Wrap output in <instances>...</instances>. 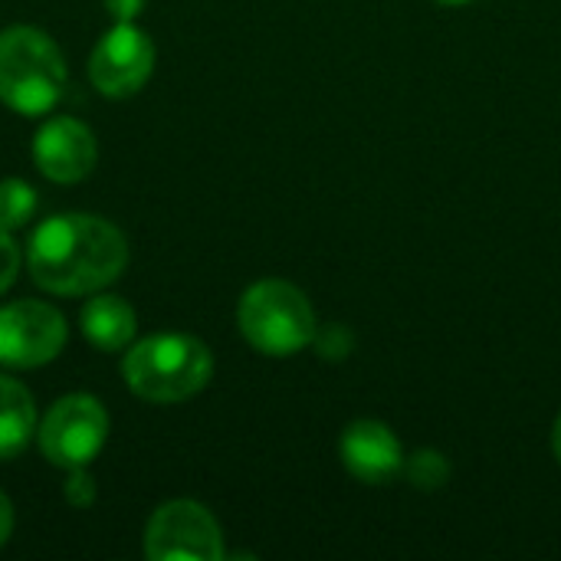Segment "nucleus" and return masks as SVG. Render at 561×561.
<instances>
[{"label":"nucleus","instance_id":"f257e3e1","mask_svg":"<svg viewBox=\"0 0 561 561\" xmlns=\"http://www.w3.org/2000/svg\"><path fill=\"white\" fill-rule=\"evenodd\" d=\"M26 266L36 286L56 296L102 293L128 266V243L118 227L92 214H59L36 227Z\"/></svg>","mask_w":561,"mask_h":561},{"label":"nucleus","instance_id":"f03ea898","mask_svg":"<svg viewBox=\"0 0 561 561\" xmlns=\"http://www.w3.org/2000/svg\"><path fill=\"white\" fill-rule=\"evenodd\" d=\"M125 385L151 404H178L207 388L214 375L210 348L181 332H161L141 339L122 365Z\"/></svg>","mask_w":561,"mask_h":561},{"label":"nucleus","instance_id":"7ed1b4c3","mask_svg":"<svg viewBox=\"0 0 561 561\" xmlns=\"http://www.w3.org/2000/svg\"><path fill=\"white\" fill-rule=\"evenodd\" d=\"M66 89V59L36 26L0 33V102L20 115H46Z\"/></svg>","mask_w":561,"mask_h":561},{"label":"nucleus","instance_id":"20e7f679","mask_svg":"<svg viewBox=\"0 0 561 561\" xmlns=\"http://www.w3.org/2000/svg\"><path fill=\"white\" fill-rule=\"evenodd\" d=\"M243 339L270 358H289L316 342L319 322L306 293L286 279L253 283L237 309Z\"/></svg>","mask_w":561,"mask_h":561},{"label":"nucleus","instance_id":"39448f33","mask_svg":"<svg viewBox=\"0 0 561 561\" xmlns=\"http://www.w3.org/2000/svg\"><path fill=\"white\" fill-rule=\"evenodd\" d=\"M36 437L43 457L53 467L79 470L102 454L108 437V414L92 394H66L49 408Z\"/></svg>","mask_w":561,"mask_h":561},{"label":"nucleus","instance_id":"423d86ee","mask_svg":"<svg viewBox=\"0 0 561 561\" xmlns=\"http://www.w3.org/2000/svg\"><path fill=\"white\" fill-rule=\"evenodd\" d=\"M145 556L151 561H220L224 536L201 503L171 500L148 519Z\"/></svg>","mask_w":561,"mask_h":561},{"label":"nucleus","instance_id":"0eeeda50","mask_svg":"<svg viewBox=\"0 0 561 561\" xmlns=\"http://www.w3.org/2000/svg\"><path fill=\"white\" fill-rule=\"evenodd\" d=\"M66 345V319L49 302L23 299L0 306V365L39 368Z\"/></svg>","mask_w":561,"mask_h":561},{"label":"nucleus","instance_id":"6e6552de","mask_svg":"<svg viewBox=\"0 0 561 561\" xmlns=\"http://www.w3.org/2000/svg\"><path fill=\"white\" fill-rule=\"evenodd\" d=\"M154 72V43L131 23H115L89 56V79L108 99L135 95Z\"/></svg>","mask_w":561,"mask_h":561},{"label":"nucleus","instance_id":"1a4fd4ad","mask_svg":"<svg viewBox=\"0 0 561 561\" xmlns=\"http://www.w3.org/2000/svg\"><path fill=\"white\" fill-rule=\"evenodd\" d=\"M95 135L79 118H49L33 138V161L43 178L56 184H76L95 168Z\"/></svg>","mask_w":561,"mask_h":561},{"label":"nucleus","instance_id":"9d476101","mask_svg":"<svg viewBox=\"0 0 561 561\" xmlns=\"http://www.w3.org/2000/svg\"><path fill=\"white\" fill-rule=\"evenodd\" d=\"M342 467L365 486H385L404 473V450L394 431L381 421H355L339 440Z\"/></svg>","mask_w":561,"mask_h":561},{"label":"nucleus","instance_id":"9b49d317","mask_svg":"<svg viewBox=\"0 0 561 561\" xmlns=\"http://www.w3.org/2000/svg\"><path fill=\"white\" fill-rule=\"evenodd\" d=\"M82 335L102 352H122L135 339V309L122 296L99 293L82 306Z\"/></svg>","mask_w":561,"mask_h":561},{"label":"nucleus","instance_id":"f8f14e48","mask_svg":"<svg viewBox=\"0 0 561 561\" xmlns=\"http://www.w3.org/2000/svg\"><path fill=\"white\" fill-rule=\"evenodd\" d=\"M33 431H36L33 394L20 381L0 375V460L20 457Z\"/></svg>","mask_w":561,"mask_h":561},{"label":"nucleus","instance_id":"ddd939ff","mask_svg":"<svg viewBox=\"0 0 561 561\" xmlns=\"http://www.w3.org/2000/svg\"><path fill=\"white\" fill-rule=\"evenodd\" d=\"M33 214H36V191L20 178L0 181V230L7 233L20 230L33 220Z\"/></svg>","mask_w":561,"mask_h":561},{"label":"nucleus","instance_id":"4468645a","mask_svg":"<svg viewBox=\"0 0 561 561\" xmlns=\"http://www.w3.org/2000/svg\"><path fill=\"white\" fill-rule=\"evenodd\" d=\"M404 477H408L417 490H437V486L447 483L450 463H447L437 450H417L414 457L404 460Z\"/></svg>","mask_w":561,"mask_h":561},{"label":"nucleus","instance_id":"2eb2a0df","mask_svg":"<svg viewBox=\"0 0 561 561\" xmlns=\"http://www.w3.org/2000/svg\"><path fill=\"white\" fill-rule=\"evenodd\" d=\"M20 247H16V240L7 233V230H0V293H7L13 283H16V273H20Z\"/></svg>","mask_w":561,"mask_h":561},{"label":"nucleus","instance_id":"dca6fc26","mask_svg":"<svg viewBox=\"0 0 561 561\" xmlns=\"http://www.w3.org/2000/svg\"><path fill=\"white\" fill-rule=\"evenodd\" d=\"M66 500H69V506H76V510L92 506V500H95V483H92V477L85 473V467L69 470V480H66Z\"/></svg>","mask_w":561,"mask_h":561},{"label":"nucleus","instance_id":"f3484780","mask_svg":"<svg viewBox=\"0 0 561 561\" xmlns=\"http://www.w3.org/2000/svg\"><path fill=\"white\" fill-rule=\"evenodd\" d=\"M145 3H148V0H105L108 13H112L115 20H122V23H131V20L145 10Z\"/></svg>","mask_w":561,"mask_h":561},{"label":"nucleus","instance_id":"a211bd4d","mask_svg":"<svg viewBox=\"0 0 561 561\" xmlns=\"http://www.w3.org/2000/svg\"><path fill=\"white\" fill-rule=\"evenodd\" d=\"M10 533H13V506H10V500L0 493V546L10 539Z\"/></svg>","mask_w":561,"mask_h":561},{"label":"nucleus","instance_id":"6ab92c4d","mask_svg":"<svg viewBox=\"0 0 561 561\" xmlns=\"http://www.w3.org/2000/svg\"><path fill=\"white\" fill-rule=\"evenodd\" d=\"M552 450H556V460L561 463V414L559 421H556V427H552Z\"/></svg>","mask_w":561,"mask_h":561},{"label":"nucleus","instance_id":"aec40b11","mask_svg":"<svg viewBox=\"0 0 561 561\" xmlns=\"http://www.w3.org/2000/svg\"><path fill=\"white\" fill-rule=\"evenodd\" d=\"M437 3H447V7H463V3H473V0H437Z\"/></svg>","mask_w":561,"mask_h":561}]
</instances>
